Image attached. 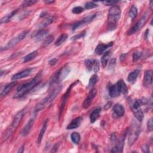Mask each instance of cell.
I'll return each instance as SVG.
<instances>
[{"label":"cell","instance_id":"obj_33","mask_svg":"<svg viewBox=\"0 0 153 153\" xmlns=\"http://www.w3.org/2000/svg\"><path fill=\"white\" fill-rule=\"evenodd\" d=\"M97 80H98V76H97V75H96V74L93 75L91 76V78H90V79H89L88 87L90 88H92V87L96 84V83L97 82Z\"/></svg>","mask_w":153,"mask_h":153},{"label":"cell","instance_id":"obj_13","mask_svg":"<svg viewBox=\"0 0 153 153\" xmlns=\"http://www.w3.org/2000/svg\"><path fill=\"white\" fill-rule=\"evenodd\" d=\"M126 135V133L122 134V136L117 140L115 146L113 147V148L111 151L112 152H123Z\"/></svg>","mask_w":153,"mask_h":153},{"label":"cell","instance_id":"obj_12","mask_svg":"<svg viewBox=\"0 0 153 153\" xmlns=\"http://www.w3.org/2000/svg\"><path fill=\"white\" fill-rule=\"evenodd\" d=\"M96 16V14H90V15L87 16V17L83 18L81 21H79V22H76V23H75L72 26V30H75L76 29H78V27H81V26H82V25H84L85 24L90 23V22H91L94 19V17Z\"/></svg>","mask_w":153,"mask_h":153},{"label":"cell","instance_id":"obj_32","mask_svg":"<svg viewBox=\"0 0 153 153\" xmlns=\"http://www.w3.org/2000/svg\"><path fill=\"white\" fill-rule=\"evenodd\" d=\"M137 15V8L135 6L133 5L130 9V11L128 13V16L131 19V20H133L136 17Z\"/></svg>","mask_w":153,"mask_h":153},{"label":"cell","instance_id":"obj_44","mask_svg":"<svg viewBox=\"0 0 153 153\" xmlns=\"http://www.w3.org/2000/svg\"><path fill=\"white\" fill-rule=\"evenodd\" d=\"M57 61H58V60H57V59L54 58V59H51L50 60H49L48 63H49L50 65L53 66V65H54L55 64H56L57 62Z\"/></svg>","mask_w":153,"mask_h":153},{"label":"cell","instance_id":"obj_5","mask_svg":"<svg viewBox=\"0 0 153 153\" xmlns=\"http://www.w3.org/2000/svg\"><path fill=\"white\" fill-rule=\"evenodd\" d=\"M70 69L68 66H64L60 69L58 70L51 78L50 81V85H53L56 83L63 81L69 74Z\"/></svg>","mask_w":153,"mask_h":153},{"label":"cell","instance_id":"obj_19","mask_svg":"<svg viewBox=\"0 0 153 153\" xmlns=\"http://www.w3.org/2000/svg\"><path fill=\"white\" fill-rule=\"evenodd\" d=\"M34 118H30L27 123H26V124L25 125V126L23 128L22 131H21V135L23 136H26L30 131L32 127L33 126V124L34 123Z\"/></svg>","mask_w":153,"mask_h":153},{"label":"cell","instance_id":"obj_26","mask_svg":"<svg viewBox=\"0 0 153 153\" xmlns=\"http://www.w3.org/2000/svg\"><path fill=\"white\" fill-rule=\"evenodd\" d=\"M47 124H48V120H46L45 121V122L43 123L41 129L40 130V132L39 133V135H38V139H37V143L38 145L40 144V143L41 142L42 139V137H43V136L44 135V133H45V132L46 131Z\"/></svg>","mask_w":153,"mask_h":153},{"label":"cell","instance_id":"obj_46","mask_svg":"<svg viewBox=\"0 0 153 153\" xmlns=\"http://www.w3.org/2000/svg\"><path fill=\"white\" fill-rule=\"evenodd\" d=\"M111 105H112V102H108V103H107L106 104V105L105 106V107H104L105 109H108L111 107Z\"/></svg>","mask_w":153,"mask_h":153},{"label":"cell","instance_id":"obj_30","mask_svg":"<svg viewBox=\"0 0 153 153\" xmlns=\"http://www.w3.org/2000/svg\"><path fill=\"white\" fill-rule=\"evenodd\" d=\"M68 38V35L65 34V33H63V34H62L60 35L59 38L56 39V41H55L54 42V44L56 46H59L61 44H62L65 41L66 39H67Z\"/></svg>","mask_w":153,"mask_h":153},{"label":"cell","instance_id":"obj_20","mask_svg":"<svg viewBox=\"0 0 153 153\" xmlns=\"http://www.w3.org/2000/svg\"><path fill=\"white\" fill-rule=\"evenodd\" d=\"M55 20V18L54 17L52 16H50L48 17L47 18L45 19L43 21H42L38 25V30H41V29H44V27H45L46 26H47L48 25H49L50 24H51V23H53Z\"/></svg>","mask_w":153,"mask_h":153},{"label":"cell","instance_id":"obj_41","mask_svg":"<svg viewBox=\"0 0 153 153\" xmlns=\"http://www.w3.org/2000/svg\"><path fill=\"white\" fill-rule=\"evenodd\" d=\"M141 149H142V152H145V153H147V152H150L149 145H147V144H145V145H142V147H141Z\"/></svg>","mask_w":153,"mask_h":153},{"label":"cell","instance_id":"obj_10","mask_svg":"<svg viewBox=\"0 0 153 153\" xmlns=\"http://www.w3.org/2000/svg\"><path fill=\"white\" fill-rule=\"evenodd\" d=\"M77 82L75 81V82H74L72 84H71L69 88L68 89V90L66 91V93L63 94V97L62 99V102H61V104H60V108H59V119L60 118V117L62 116V112H63V111L65 107V105L66 104V102H67V100H68V99L69 98V94H70V92H71V88L73 87V86Z\"/></svg>","mask_w":153,"mask_h":153},{"label":"cell","instance_id":"obj_15","mask_svg":"<svg viewBox=\"0 0 153 153\" xmlns=\"http://www.w3.org/2000/svg\"><path fill=\"white\" fill-rule=\"evenodd\" d=\"M152 83V71L148 70L145 72L143 84L145 87H149Z\"/></svg>","mask_w":153,"mask_h":153},{"label":"cell","instance_id":"obj_47","mask_svg":"<svg viewBox=\"0 0 153 153\" xmlns=\"http://www.w3.org/2000/svg\"><path fill=\"white\" fill-rule=\"evenodd\" d=\"M24 150H25V145H23L19 148V149L18 150L17 152H24Z\"/></svg>","mask_w":153,"mask_h":153},{"label":"cell","instance_id":"obj_16","mask_svg":"<svg viewBox=\"0 0 153 153\" xmlns=\"http://www.w3.org/2000/svg\"><path fill=\"white\" fill-rule=\"evenodd\" d=\"M32 68H27L13 75V76L11 77V79L15 81L17 79H22L23 78L26 77L27 76L30 74V73L32 72Z\"/></svg>","mask_w":153,"mask_h":153},{"label":"cell","instance_id":"obj_21","mask_svg":"<svg viewBox=\"0 0 153 153\" xmlns=\"http://www.w3.org/2000/svg\"><path fill=\"white\" fill-rule=\"evenodd\" d=\"M48 33V30L44 29L38 30L35 34H33L32 36L35 37L37 41H39L43 39L44 38H46V36Z\"/></svg>","mask_w":153,"mask_h":153},{"label":"cell","instance_id":"obj_22","mask_svg":"<svg viewBox=\"0 0 153 153\" xmlns=\"http://www.w3.org/2000/svg\"><path fill=\"white\" fill-rule=\"evenodd\" d=\"M16 84H17V81H13L9 84H8L7 85H6L3 88V89L1 90V96H6Z\"/></svg>","mask_w":153,"mask_h":153},{"label":"cell","instance_id":"obj_9","mask_svg":"<svg viewBox=\"0 0 153 153\" xmlns=\"http://www.w3.org/2000/svg\"><path fill=\"white\" fill-rule=\"evenodd\" d=\"M27 30H25L22 32L20 33H19L18 35H17L16 36H15L14 38H13L11 41H10L7 44L5 45V49H8V48H11L12 47H13L14 46H15L17 44H18V42H19L20 41H21L22 40H23L26 35L27 33Z\"/></svg>","mask_w":153,"mask_h":153},{"label":"cell","instance_id":"obj_18","mask_svg":"<svg viewBox=\"0 0 153 153\" xmlns=\"http://www.w3.org/2000/svg\"><path fill=\"white\" fill-rule=\"evenodd\" d=\"M82 118L81 117H76L71 121V123L66 127V129L71 130V129H74L78 127L81 124V123H82Z\"/></svg>","mask_w":153,"mask_h":153},{"label":"cell","instance_id":"obj_7","mask_svg":"<svg viewBox=\"0 0 153 153\" xmlns=\"http://www.w3.org/2000/svg\"><path fill=\"white\" fill-rule=\"evenodd\" d=\"M147 19H148V13H146L140 18V19L135 23V25H133L130 28V29L128 30V34L132 35L135 32H136L139 29H140L146 23Z\"/></svg>","mask_w":153,"mask_h":153},{"label":"cell","instance_id":"obj_48","mask_svg":"<svg viewBox=\"0 0 153 153\" xmlns=\"http://www.w3.org/2000/svg\"><path fill=\"white\" fill-rule=\"evenodd\" d=\"M54 2V1H47V0L44 1V2H45V3H46V4H51V3H53Z\"/></svg>","mask_w":153,"mask_h":153},{"label":"cell","instance_id":"obj_36","mask_svg":"<svg viewBox=\"0 0 153 153\" xmlns=\"http://www.w3.org/2000/svg\"><path fill=\"white\" fill-rule=\"evenodd\" d=\"M98 6L97 4H96L94 2H87L85 4V8L88 10V9H92L94 8H96Z\"/></svg>","mask_w":153,"mask_h":153},{"label":"cell","instance_id":"obj_38","mask_svg":"<svg viewBox=\"0 0 153 153\" xmlns=\"http://www.w3.org/2000/svg\"><path fill=\"white\" fill-rule=\"evenodd\" d=\"M84 11V8H82V7H80V6H78V7H75L74 8H72V11L74 14H80L82 12H83Z\"/></svg>","mask_w":153,"mask_h":153},{"label":"cell","instance_id":"obj_23","mask_svg":"<svg viewBox=\"0 0 153 153\" xmlns=\"http://www.w3.org/2000/svg\"><path fill=\"white\" fill-rule=\"evenodd\" d=\"M120 91L117 84L112 85L109 88V94L111 97H115L120 94Z\"/></svg>","mask_w":153,"mask_h":153},{"label":"cell","instance_id":"obj_37","mask_svg":"<svg viewBox=\"0 0 153 153\" xmlns=\"http://www.w3.org/2000/svg\"><path fill=\"white\" fill-rule=\"evenodd\" d=\"M37 2V1L35 0H29V1H25L22 2V6L23 7H27L29 6H30L32 5H33Z\"/></svg>","mask_w":153,"mask_h":153},{"label":"cell","instance_id":"obj_27","mask_svg":"<svg viewBox=\"0 0 153 153\" xmlns=\"http://www.w3.org/2000/svg\"><path fill=\"white\" fill-rule=\"evenodd\" d=\"M111 55H112V53L111 51H106L103 54V55L102 56V59H101V64H102V66L103 68L106 67Z\"/></svg>","mask_w":153,"mask_h":153},{"label":"cell","instance_id":"obj_28","mask_svg":"<svg viewBox=\"0 0 153 153\" xmlns=\"http://www.w3.org/2000/svg\"><path fill=\"white\" fill-rule=\"evenodd\" d=\"M139 70H134L133 71H132L131 72H130L128 75V76H127V81L131 83H134L139 74Z\"/></svg>","mask_w":153,"mask_h":153},{"label":"cell","instance_id":"obj_3","mask_svg":"<svg viewBox=\"0 0 153 153\" xmlns=\"http://www.w3.org/2000/svg\"><path fill=\"white\" fill-rule=\"evenodd\" d=\"M26 112V108L21 110L20 112H19L14 117L13 122L11 123V125L7 128V129L4 131L3 135H2V139L3 140H5L6 139H8L13 133V132L16 130V128L18 127L22 118L25 115V114Z\"/></svg>","mask_w":153,"mask_h":153},{"label":"cell","instance_id":"obj_40","mask_svg":"<svg viewBox=\"0 0 153 153\" xmlns=\"http://www.w3.org/2000/svg\"><path fill=\"white\" fill-rule=\"evenodd\" d=\"M85 35V32H82L81 33H79L75 36H74L71 39L72 40H76V39H80L81 38H83Z\"/></svg>","mask_w":153,"mask_h":153},{"label":"cell","instance_id":"obj_43","mask_svg":"<svg viewBox=\"0 0 153 153\" xmlns=\"http://www.w3.org/2000/svg\"><path fill=\"white\" fill-rule=\"evenodd\" d=\"M118 1H103V3L106 5H115L116 3H117Z\"/></svg>","mask_w":153,"mask_h":153},{"label":"cell","instance_id":"obj_34","mask_svg":"<svg viewBox=\"0 0 153 153\" xmlns=\"http://www.w3.org/2000/svg\"><path fill=\"white\" fill-rule=\"evenodd\" d=\"M80 137V134L78 132H73L71 135V139L72 141L75 144H78L79 143Z\"/></svg>","mask_w":153,"mask_h":153},{"label":"cell","instance_id":"obj_6","mask_svg":"<svg viewBox=\"0 0 153 153\" xmlns=\"http://www.w3.org/2000/svg\"><path fill=\"white\" fill-rule=\"evenodd\" d=\"M140 132V127L138 124L134 123L133 124L129 130V136L128 139V145H132L137 139Z\"/></svg>","mask_w":153,"mask_h":153},{"label":"cell","instance_id":"obj_29","mask_svg":"<svg viewBox=\"0 0 153 153\" xmlns=\"http://www.w3.org/2000/svg\"><path fill=\"white\" fill-rule=\"evenodd\" d=\"M17 12V10H16L14 11H13L11 13H10V14H7V16H4V17H2L1 19V24H2V23H5L8 22H9L10 20V19L16 14V13Z\"/></svg>","mask_w":153,"mask_h":153},{"label":"cell","instance_id":"obj_25","mask_svg":"<svg viewBox=\"0 0 153 153\" xmlns=\"http://www.w3.org/2000/svg\"><path fill=\"white\" fill-rule=\"evenodd\" d=\"M120 93L124 94H127L128 93V89L127 87V85L126 84V83L124 82V81L122 79L119 80L117 83H116Z\"/></svg>","mask_w":153,"mask_h":153},{"label":"cell","instance_id":"obj_35","mask_svg":"<svg viewBox=\"0 0 153 153\" xmlns=\"http://www.w3.org/2000/svg\"><path fill=\"white\" fill-rule=\"evenodd\" d=\"M53 40H54V36L53 35H48V36H47L45 38V39H44V41L43 42L42 45L44 47H46V46L48 45L49 44H50L53 42Z\"/></svg>","mask_w":153,"mask_h":153},{"label":"cell","instance_id":"obj_31","mask_svg":"<svg viewBox=\"0 0 153 153\" xmlns=\"http://www.w3.org/2000/svg\"><path fill=\"white\" fill-rule=\"evenodd\" d=\"M38 54V51H33L32 52H31L30 53L28 54L27 55H26V56H25L23 59V62H27L29 61L32 60V59H33Z\"/></svg>","mask_w":153,"mask_h":153},{"label":"cell","instance_id":"obj_11","mask_svg":"<svg viewBox=\"0 0 153 153\" xmlns=\"http://www.w3.org/2000/svg\"><path fill=\"white\" fill-rule=\"evenodd\" d=\"M96 94H97V90L96 88H92L90 90V91L88 93L87 97L84 99V100L83 102L82 107L84 109H87L90 106V105L91 104V103L93 102V100L94 99V98L95 97Z\"/></svg>","mask_w":153,"mask_h":153},{"label":"cell","instance_id":"obj_45","mask_svg":"<svg viewBox=\"0 0 153 153\" xmlns=\"http://www.w3.org/2000/svg\"><path fill=\"white\" fill-rule=\"evenodd\" d=\"M59 146V143H58V144H57V143L55 144V145H54V146H53V149H52V150H51V152H56V151H57V149H58Z\"/></svg>","mask_w":153,"mask_h":153},{"label":"cell","instance_id":"obj_14","mask_svg":"<svg viewBox=\"0 0 153 153\" xmlns=\"http://www.w3.org/2000/svg\"><path fill=\"white\" fill-rule=\"evenodd\" d=\"M125 112V109L123 106L121 104H115L112 109V115L114 118H120L123 116Z\"/></svg>","mask_w":153,"mask_h":153},{"label":"cell","instance_id":"obj_2","mask_svg":"<svg viewBox=\"0 0 153 153\" xmlns=\"http://www.w3.org/2000/svg\"><path fill=\"white\" fill-rule=\"evenodd\" d=\"M62 86L59 85L56 87L55 88H54L47 96H46L45 98L42 99L35 107L33 112L34 114H36L40 111H41L42 109H44L47 105L50 104L54 99L56 97V96L59 94L60 91H61Z\"/></svg>","mask_w":153,"mask_h":153},{"label":"cell","instance_id":"obj_24","mask_svg":"<svg viewBox=\"0 0 153 153\" xmlns=\"http://www.w3.org/2000/svg\"><path fill=\"white\" fill-rule=\"evenodd\" d=\"M101 112V108L98 107L96 109H95L90 115V120L91 123H94L99 118L100 114Z\"/></svg>","mask_w":153,"mask_h":153},{"label":"cell","instance_id":"obj_39","mask_svg":"<svg viewBox=\"0 0 153 153\" xmlns=\"http://www.w3.org/2000/svg\"><path fill=\"white\" fill-rule=\"evenodd\" d=\"M142 56L141 52H136L133 54V62H136Z\"/></svg>","mask_w":153,"mask_h":153},{"label":"cell","instance_id":"obj_8","mask_svg":"<svg viewBox=\"0 0 153 153\" xmlns=\"http://www.w3.org/2000/svg\"><path fill=\"white\" fill-rule=\"evenodd\" d=\"M85 66L88 71H93L94 72L96 73L100 69V63L99 60L97 59H88L84 61Z\"/></svg>","mask_w":153,"mask_h":153},{"label":"cell","instance_id":"obj_1","mask_svg":"<svg viewBox=\"0 0 153 153\" xmlns=\"http://www.w3.org/2000/svg\"><path fill=\"white\" fill-rule=\"evenodd\" d=\"M42 72H39L31 81L24 83L19 85L17 89V93L14 96V98H19L27 94L30 91L33 89L41 82Z\"/></svg>","mask_w":153,"mask_h":153},{"label":"cell","instance_id":"obj_17","mask_svg":"<svg viewBox=\"0 0 153 153\" xmlns=\"http://www.w3.org/2000/svg\"><path fill=\"white\" fill-rule=\"evenodd\" d=\"M113 45V42H109L108 44H99L95 50H94V52L96 54H98V55H100L102 54H103L104 53V51L108 48L111 47L112 45Z\"/></svg>","mask_w":153,"mask_h":153},{"label":"cell","instance_id":"obj_42","mask_svg":"<svg viewBox=\"0 0 153 153\" xmlns=\"http://www.w3.org/2000/svg\"><path fill=\"white\" fill-rule=\"evenodd\" d=\"M147 128L149 131H151L153 128V122H152V119L151 118L149 120L147 124Z\"/></svg>","mask_w":153,"mask_h":153},{"label":"cell","instance_id":"obj_4","mask_svg":"<svg viewBox=\"0 0 153 153\" xmlns=\"http://www.w3.org/2000/svg\"><path fill=\"white\" fill-rule=\"evenodd\" d=\"M121 16V10L118 5L112 6L108 11V23L109 29H114Z\"/></svg>","mask_w":153,"mask_h":153}]
</instances>
